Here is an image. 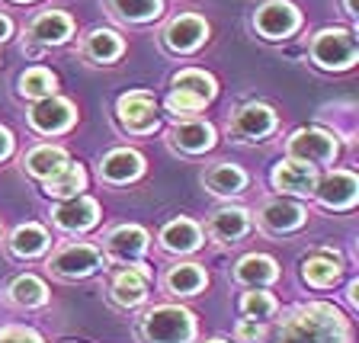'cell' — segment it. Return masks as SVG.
Returning a JSON list of instances; mask_svg holds the SVG:
<instances>
[{
  "mask_svg": "<svg viewBox=\"0 0 359 343\" xmlns=\"http://www.w3.org/2000/svg\"><path fill=\"white\" fill-rule=\"evenodd\" d=\"M356 36L350 29H324L314 36L311 42V58L314 65L327 67V71H344V67L356 65Z\"/></svg>",
  "mask_w": 359,
  "mask_h": 343,
  "instance_id": "obj_4",
  "label": "cell"
},
{
  "mask_svg": "<svg viewBox=\"0 0 359 343\" xmlns=\"http://www.w3.org/2000/svg\"><path fill=\"white\" fill-rule=\"evenodd\" d=\"M285 151L292 161H302V164H330L337 157V142L334 135L321 132V128H299L285 142Z\"/></svg>",
  "mask_w": 359,
  "mask_h": 343,
  "instance_id": "obj_5",
  "label": "cell"
},
{
  "mask_svg": "<svg viewBox=\"0 0 359 343\" xmlns=\"http://www.w3.org/2000/svg\"><path fill=\"white\" fill-rule=\"evenodd\" d=\"M302 279L308 285H314V289H327V285H334L340 279V260L334 254H327V250H318V254L302 260Z\"/></svg>",
  "mask_w": 359,
  "mask_h": 343,
  "instance_id": "obj_22",
  "label": "cell"
},
{
  "mask_svg": "<svg viewBox=\"0 0 359 343\" xmlns=\"http://www.w3.org/2000/svg\"><path fill=\"white\" fill-rule=\"evenodd\" d=\"M247 228H250V215L244 209H218L209 222V234L215 241H222V244L241 241L247 234Z\"/></svg>",
  "mask_w": 359,
  "mask_h": 343,
  "instance_id": "obj_24",
  "label": "cell"
},
{
  "mask_svg": "<svg viewBox=\"0 0 359 343\" xmlns=\"http://www.w3.org/2000/svg\"><path fill=\"white\" fill-rule=\"evenodd\" d=\"M164 283L167 292H173V295H196V292L205 289L209 276H205V269L199 263H180V267H170Z\"/></svg>",
  "mask_w": 359,
  "mask_h": 343,
  "instance_id": "obj_25",
  "label": "cell"
},
{
  "mask_svg": "<svg viewBox=\"0 0 359 343\" xmlns=\"http://www.w3.org/2000/svg\"><path fill=\"white\" fill-rule=\"evenodd\" d=\"M83 55L97 65H109L122 55V39L109 29H93L87 39H83Z\"/></svg>",
  "mask_w": 359,
  "mask_h": 343,
  "instance_id": "obj_27",
  "label": "cell"
},
{
  "mask_svg": "<svg viewBox=\"0 0 359 343\" xmlns=\"http://www.w3.org/2000/svg\"><path fill=\"white\" fill-rule=\"evenodd\" d=\"M346 13H350L353 20H356V13H359V10H356V0H346Z\"/></svg>",
  "mask_w": 359,
  "mask_h": 343,
  "instance_id": "obj_40",
  "label": "cell"
},
{
  "mask_svg": "<svg viewBox=\"0 0 359 343\" xmlns=\"http://www.w3.org/2000/svg\"><path fill=\"white\" fill-rule=\"evenodd\" d=\"M65 164H67L65 148H55V144H39V148H32L29 154H26V170L39 180H48Z\"/></svg>",
  "mask_w": 359,
  "mask_h": 343,
  "instance_id": "obj_26",
  "label": "cell"
},
{
  "mask_svg": "<svg viewBox=\"0 0 359 343\" xmlns=\"http://www.w3.org/2000/svg\"><path fill=\"white\" fill-rule=\"evenodd\" d=\"M83 183H87V173L81 164H65L58 173L45 180V193L58 196V199H71V196H81Z\"/></svg>",
  "mask_w": 359,
  "mask_h": 343,
  "instance_id": "obj_28",
  "label": "cell"
},
{
  "mask_svg": "<svg viewBox=\"0 0 359 343\" xmlns=\"http://www.w3.org/2000/svg\"><path fill=\"white\" fill-rule=\"evenodd\" d=\"M273 187L285 189V193L295 196H311L314 187H318V173H314L311 164H302V161H283V164L273 170Z\"/></svg>",
  "mask_w": 359,
  "mask_h": 343,
  "instance_id": "obj_16",
  "label": "cell"
},
{
  "mask_svg": "<svg viewBox=\"0 0 359 343\" xmlns=\"http://www.w3.org/2000/svg\"><path fill=\"white\" fill-rule=\"evenodd\" d=\"M74 106L67 100H58V97H45L32 106L29 112V126L42 135H58V132H67L74 126Z\"/></svg>",
  "mask_w": 359,
  "mask_h": 343,
  "instance_id": "obj_8",
  "label": "cell"
},
{
  "mask_svg": "<svg viewBox=\"0 0 359 343\" xmlns=\"http://www.w3.org/2000/svg\"><path fill=\"white\" fill-rule=\"evenodd\" d=\"M10 29H13V26H10V20H7V16H0V42H7V39H10Z\"/></svg>",
  "mask_w": 359,
  "mask_h": 343,
  "instance_id": "obj_38",
  "label": "cell"
},
{
  "mask_svg": "<svg viewBox=\"0 0 359 343\" xmlns=\"http://www.w3.org/2000/svg\"><path fill=\"white\" fill-rule=\"evenodd\" d=\"M205 187L215 196H238V193H244V187H247V173L231 164H215L205 173Z\"/></svg>",
  "mask_w": 359,
  "mask_h": 343,
  "instance_id": "obj_29",
  "label": "cell"
},
{
  "mask_svg": "<svg viewBox=\"0 0 359 343\" xmlns=\"http://www.w3.org/2000/svg\"><path fill=\"white\" fill-rule=\"evenodd\" d=\"M112 13L126 22H148L154 16H161V0H109Z\"/></svg>",
  "mask_w": 359,
  "mask_h": 343,
  "instance_id": "obj_32",
  "label": "cell"
},
{
  "mask_svg": "<svg viewBox=\"0 0 359 343\" xmlns=\"http://www.w3.org/2000/svg\"><path fill=\"white\" fill-rule=\"evenodd\" d=\"M276 276H279L276 260H273V257H263V254H250L234 267V279H238L241 285H250V289H263V285H269Z\"/></svg>",
  "mask_w": 359,
  "mask_h": 343,
  "instance_id": "obj_21",
  "label": "cell"
},
{
  "mask_svg": "<svg viewBox=\"0 0 359 343\" xmlns=\"http://www.w3.org/2000/svg\"><path fill=\"white\" fill-rule=\"evenodd\" d=\"M148 247V231L138 224H122L106 238V254L119 263H135Z\"/></svg>",
  "mask_w": 359,
  "mask_h": 343,
  "instance_id": "obj_15",
  "label": "cell"
},
{
  "mask_svg": "<svg viewBox=\"0 0 359 343\" xmlns=\"http://www.w3.org/2000/svg\"><path fill=\"white\" fill-rule=\"evenodd\" d=\"M205 36H209V26H205V20H199V16L187 13V16H177V20L170 22L164 29V42L170 52H180L187 55L193 52V48H199L202 42H205Z\"/></svg>",
  "mask_w": 359,
  "mask_h": 343,
  "instance_id": "obj_13",
  "label": "cell"
},
{
  "mask_svg": "<svg viewBox=\"0 0 359 343\" xmlns=\"http://www.w3.org/2000/svg\"><path fill=\"white\" fill-rule=\"evenodd\" d=\"M215 97V81L205 71H180L173 77V90L167 97V106L177 116H187V112H196Z\"/></svg>",
  "mask_w": 359,
  "mask_h": 343,
  "instance_id": "obj_3",
  "label": "cell"
},
{
  "mask_svg": "<svg viewBox=\"0 0 359 343\" xmlns=\"http://www.w3.org/2000/svg\"><path fill=\"white\" fill-rule=\"evenodd\" d=\"M138 337L144 343H193L196 337V318L187 308L177 305H157L142 314L138 321Z\"/></svg>",
  "mask_w": 359,
  "mask_h": 343,
  "instance_id": "obj_2",
  "label": "cell"
},
{
  "mask_svg": "<svg viewBox=\"0 0 359 343\" xmlns=\"http://www.w3.org/2000/svg\"><path fill=\"white\" fill-rule=\"evenodd\" d=\"M55 74L45 71V67H29L26 74L20 77V93L29 100H45V97H55Z\"/></svg>",
  "mask_w": 359,
  "mask_h": 343,
  "instance_id": "obj_33",
  "label": "cell"
},
{
  "mask_svg": "<svg viewBox=\"0 0 359 343\" xmlns=\"http://www.w3.org/2000/svg\"><path fill=\"white\" fill-rule=\"evenodd\" d=\"M100 267V250L93 244H67L48 260V269L61 279H81L90 276Z\"/></svg>",
  "mask_w": 359,
  "mask_h": 343,
  "instance_id": "obj_7",
  "label": "cell"
},
{
  "mask_svg": "<svg viewBox=\"0 0 359 343\" xmlns=\"http://www.w3.org/2000/svg\"><path fill=\"white\" fill-rule=\"evenodd\" d=\"M148 279H151V269L144 267V263L126 267L109 285L112 302L119 308H138L144 302V295H148Z\"/></svg>",
  "mask_w": 359,
  "mask_h": 343,
  "instance_id": "obj_9",
  "label": "cell"
},
{
  "mask_svg": "<svg viewBox=\"0 0 359 343\" xmlns=\"http://www.w3.org/2000/svg\"><path fill=\"white\" fill-rule=\"evenodd\" d=\"M170 142L173 148L187 151V154H202L215 144V128L209 122H183L170 132Z\"/></svg>",
  "mask_w": 359,
  "mask_h": 343,
  "instance_id": "obj_23",
  "label": "cell"
},
{
  "mask_svg": "<svg viewBox=\"0 0 359 343\" xmlns=\"http://www.w3.org/2000/svg\"><path fill=\"white\" fill-rule=\"evenodd\" d=\"M276 343H350V321L324 302L302 305L283 321Z\"/></svg>",
  "mask_w": 359,
  "mask_h": 343,
  "instance_id": "obj_1",
  "label": "cell"
},
{
  "mask_svg": "<svg viewBox=\"0 0 359 343\" xmlns=\"http://www.w3.org/2000/svg\"><path fill=\"white\" fill-rule=\"evenodd\" d=\"M234 337H238V343H263L266 340V328H263L260 321L244 318V321H238V328H234Z\"/></svg>",
  "mask_w": 359,
  "mask_h": 343,
  "instance_id": "obj_35",
  "label": "cell"
},
{
  "mask_svg": "<svg viewBox=\"0 0 359 343\" xmlns=\"http://www.w3.org/2000/svg\"><path fill=\"white\" fill-rule=\"evenodd\" d=\"M97 215H100L97 199H90V196H71L65 206L55 209V224L65 228V231H87L90 224L97 222Z\"/></svg>",
  "mask_w": 359,
  "mask_h": 343,
  "instance_id": "obj_17",
  "label": "cell"
},
{
  "mask_svg": "<svg viewBox=\"0 0 359 343\" xmlns=\"http://www.w3.org/2000/svg\"><path fill=\"white\" fill-rule=\"evenodd\" d=\"M45 247H48V234H45V228H39V224H20V228L10 234V250H13L16 257H22V260L39 257Z\"/></svg>",
  "mask_w": 359,
  "mask_h": 343,
  "instance_id": "obj_30",
  "label": "cell"
},
{
  "mask_svg": "<svg viewBox=\"0 0 359 343\" xmlns=\"http://www.w3.org/2000/svg\"><path fill=\"white\" fill-rule=\"evenodd\" d=\"M0 343H42V337L29 328H4L0 330Z\"/></svg>",
  "mask_w": 359,
  "mask_h": 343,
  "instance_id": "obj_36",
  "label": "cell"
},
{
  "mask_svg": "<svg viewBox=\"0 0 359 343\" xmlns=\"http://www.w3.org/2000/svg\"><path fill=\"white\" fill-rule=\"evenodd\" d=\"M350 305H359V283L350 285Z\"/></svg>",
  "mask_w": 359,
  "mask_h": 343,
  "instance_id": "obj_39",
  "label": "cell"
},
{
  "mask_svg": "<svg viewBox=\"0 0 359 343\" xmlns=\"http://www.w3.org/2000/svg\"><path fill=\"white\" fill-rule=\"evenodd\" d=\"M116 112H119L122 126L135 135H148L157 128V103L151 93H144V90H132V93L119 97Z\"/></svg>",
  "mask_w": 359,
  "mask_h": 343,
  "instance_id": "obj_6",
  "label": "cell"
},
{
  "mask_svg": "<svg viewBox=\"0 0 359 343\" xmlns=\"http://www.w3.org/2000/svg\"><path fill=\"white\" fill-rule=\"evenodd\" d=\"M10 151H13V135H10L7 128L0 126V161H4V157H7Z\"/></svg>",
  "mask_w": 359,
  "mask_h": 343,
  "instance_id": "obj_37",
  "label": "cell"
},
{
  "mask_svg": "<svg viewBox=\"0 0 359 343\" xmlns=\"http://www.w3.org/2000/svg\"><path fill=\"white\" fill-rule=\"evenodd\" d=\"M241 311L250 321H263V318H273L276 314V299L269 292H244L241 299Z\"/></svg>",
  "mask_w": 359,
  "mask_h": 343,
  "instance_id": "obj_34",
  "label": "cell"
},
{
  "mask_svg": "<svg viewBox=\"0 0 359 343\" xmlns=\"http://www.w3.org/2000/svg\"><path fill=\"white\" fill-rule=\"evenodd\" d=\"M205 343H228V340H218V337H215V340H205Z\"/></svg>",
  "mask_w": 359,
  "mask_h": 343,
  "instance_id": "obj_41",
  "label": "cell"
},
{
  "mask_svg": "<svg viewBox=\"0 0 359 343\" xmlns=\"http://www.w3.org/2000/svg\"><path fill=\"white\" fill-rule=\"evenodd\" d=\"M199 244H202V231H199V224L189 222V218H177V222H170L161 231V247H164L167 254H189Z\"/></svg>",
  "mask_w": 359,
  "mask_h": 343,
  "instance_id": "obj_20",
  "label": "cell"
},
{
  "mask_svg": "<svg viewBox=\"0 0 359 343\" xmlns=\"http://www.w3.org/2000/svg\"><path fill=\"white\" fill-rule=\"evenodd\" d=\"M305 224V209L289 199H269L260 209V228L269 234H289Z\"/></svg>",
  "mask_w": 359,
  "mask_h": 343,
  "instance_id": "obj_14",
  "label": "cell"
},
{
  "mask_svg": "<svg viewBox=\"0 0 359 343\" xmlns=\"http://www.w3.org/2000/svg\"><path fill=\"white\" fill-rule=\"evenodd\" d=\"M10 299H13L20 308H42L45 302H48V289H45V283L39 276H29V273H26V276L13 279Z\"/></svg>",
  "mask_w": 359,
  "mask_h": 343,
  "instance_id": "obj_31",
  "label": "cell"
},
{
  "mask_svg": "<svg viewBox=\"0 0 359 343\" xmlns=\"http://www.w3.org/2000/svg\"><path fill=\"white\" fill-rule=\"evenodd\" d=\"M71 29H74L71 16L52 10V13H42V16H36V20L29 22L26 39H29V42H36V45H61V42H67Z\"/></svg>",
  "mask_w": 359,
  "mask_h": 343,
  "instance_id": "obj_18",
  "label": "cell"
},
{
  "mask_svg": "<svg viewBox=\"0 0 359 343\" xmlns=\"http://www.w3.org/2000/svg\"><path fill=\"white\" fill-rule=\"evenodd\" d=\"M318 199L327 206V209H350L353 202H356V193H359V180L356 173L350 170H334L314 187Z\"/></svg>",
  "mask_w": 359,
  "mask_h": 343,
  "instance_id": "obj_12",
  "label": "cell"
},
{
  "mask_svg": "<svg viewBox=\"0 0 359 343\" xmlns=\"http://www.w3.org/2000/svg\"><path fill=\"white\" fill-rule=\"evenodd\" d=\"M276 128V112L269 109L266 103H247L234 112L231 132L238 135L241 142H257L263 135H269Z\"/></svg>",
  "mask_w": 359,
  "mask_h": 343,
  "instance_id": "obj_11",
  "label": "cell"
},
{
  "mask_svg": "<svg viewBox=\"0 0 359 343\" xmlns=\"http://www.w3.org/2000/svg\"><path fill=\"white\" fill-rule=\"evenodd\" d=\"M299 22H302L299 10L292 7V4H285V0H269V4H263V7L257 10V16H254V26L266 39L289 36V32L299 29Z\"/></svg>",
  "mask_w": 359,
  "mask_h": 343,
  "instance_id": "obj_10",
  "label": "cell"
},
{
  "mask_svg": "<svg viewBox=\"0 0 359 343\" xmlns=\"http://www.w3.org/2000/svg\"><path fill=\"white\" fill-rule=\"evenodd\" d=\"M144 170V161L138 151H128V148H116L103 157V164H100V177L106 183H128L135 180L138 173Z\"/></svg>",
  "mask_w": 359,
  "mask_h": 343,
  "instance_id": "obj_19",
  "label": "cell"
}]
</instances>
